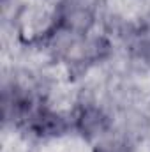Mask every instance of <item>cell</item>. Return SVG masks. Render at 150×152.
I'll return each instance as SVG.
<instances>
[{
	"label": "cell",
	"instance_id": "cell-1",
	"mask_svg": "<svg viewBox=\"0 0 150 152\" xmlns=\"http://www.w3.org/2000/svg\"><path fill=\"white\" fill-rule=\"evenodd\" d=\"M74 126L81 133V136H85L88 140H95L108 133L110 118L99 106H94V104L85 106L83 104L74 117Z\"/></svg>",
	"mask_w": 150,
	"mask_h": 152
},
{
	"label": "cell",
	"instance_id": "cell-2",
	"mask_svg": "<svg viewBox=\"0 0 150 152\" xmlns=\"http://www.w3.org/2000/svg\"><path fill=\"white\" fill-rule=\"evenodd\" d=\"M94 152H127V149L118 142H103L95 147Z\"/></svg>",
	"mask_w": 150,
	"mask_h": 152
}]
</instances>
